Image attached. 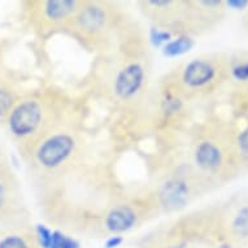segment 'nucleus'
<instances>
[{
  "instance_id": "4be33fe9",
  "label": "nucleus",
  "mask_w": 248,
  "mask_h": 248,
  "mask_svg": "<svg viewBox=\"0 0 248 248\" xmlns=\"http://www.w3.org/2000/svg\"><path fill=\"white\" fill-rule=\"evenodd\" d=\"M228 5L235 9H243L248 5V1L247 0H239V1L238 0H230V1H228Z\"/></svg>"
},
{
  "instance_id": "5701e85b",
  "label": "nucleus",
  "mask_w": 248,
  "mask_h": 248,
  "mask_svg": "<svg viewBox=\"0 0 248 248\" xmlns=\"http://www.w3.org/2000/svg\"><path fill=\"white\" fill-rule=\"evenodd\" d=\"M7 165H5V160H4V152H3V148L0 146V171L4 170Z\"/></svg>"
},
{
  "instance_id": "423d86ee",
  "label": "nucleus",
  "mask_w": 248,
  "mask_h": 248,
  "mask_svg": "<svg viewBox=\"0 0 248 248\" xmlns=\"http://www.w3.org/2000/svg\"><path fill=\"white\" fill-rule=\"evenodd\" d=\"M216 78L217 68L215 64L204 57H196L168 74L164 86L182 98L202 93L215 82Z\"/></svg>"
},
{
  "instance_id": "412c9836",
  "label": "nucleus",
  "mask_w": 248,
  "mask_h": 248,
  "mask_svg": "<svg viewBox=\"0 0 248 248\" xmlns=\"http://www.w3.org/2000/svg\"><path fill=\"white\" fill-rule=\"evenodd\" d=\"M61 248H79V246H78L77 240H74L73 238H69V236H65L62 240Z\"/></svg>"
},
{
  "instance_id": "aec40b11",
  "label": "nucleus",
  "mask_w": 248,
  "mask_h": 248,
  "mask_svg": "<svg viewBox=\"0 0 248 248\" xmlns=\"http://www.w3.org/2000/svg\"><path fill=\"white\" fill-rule=\"evenodd\" d=\"M124 242V239L121 238V235H110L108 239H107V248H116L118 247L120 244Z\"/></svg>"
},
{
  "instance_id": "a211bd4d",
  "label": "nucleus",
  "mask_w": 248,
  "mask_h": 248,
  "mask_svg": "<svg viewBox=\"0 0 248 248\" xmlns=\"http://www.w3.org/2000/svg\"><path fill=\"white\" fill-rule=\"evenodd\" d=\"M236 144H238V148H239L240 154L244 155V156H248V127L244 129L236 138Z\"/></svg>"
},
{
  "instance_id": "6e6552de",
  "label": "nucleus",
  "mask_w": 248,
  "mask_h": 248,
  "mask_svg": "<svg viewBox=\"0 0 248 248\" xmlns=\"http://www.w3.org/2000/svg\"><path fill=\"white\" fill-rule=\"evenodd\" d=\"M142 218L140 207L134 202H118L103 216L100 222V234L108 235H120L121 232H127L135 228Z\"/></svg>"
},
{
  "instance_id": "f8f14e48",
  "label": "nucleus",
  "mask_w": 248,
  "mask_h": 248,
  "mask_svg": "<svg viewBox=\"0 0 248 248\" xmlns=\"http://www.w3.org/2000/svg\"><path fill=\"white\" fill-rule=\"evenodd\" d=\"M17 183L8 167L0 171V215H4L16 202Z\"/></svg>"
},
{
  "instance_id": "7ed1b4c3",
  "label": "nucleus",
  "mask_w": 248,
  "mask_h": 248,
  "mask_svg": "<svg viewBox=\"0 0 248 248\" xmlns=\"http://www.w3.org/2000/svg\"><path fill=\"white\" fill-rule=\"evenodd\" d=\"M34 168L47 178L73 171L81 159L82 138L73 126L64 124L41 138L30 148Z\"/></svg>"
},
{
  "instance_id": "0eeeda50",
  "label": "nucleus",
  "mask_w": 248,
  "mask_h": 248,
  "mask_svg": "<svg viewBox=\"0 0 248 248\" xmlns=\"http://www.w3.org/2000/svg\"><path fill=\"white\" fill-rule=\"evenodd\" d=\"M140 9L155 28L163 29L169 33L185 35L186 28V1L183 0H144L139 1Z\"/></svg>"
},
{
  "instance_id": "f3484780",
  "label": "nucleus",
  "mask_w": 248,
  "mask_h": 248,
  "mask_svg": "<svg viewBox=\"0 0 248 248\" xmlns=\"http://www.w3.org/2000/svg\"><path fill=\"white\" fill-rule=\"evenodd\" d=\"M232 77L238 81H247L248 79V61L239 62L232 69Z\"/></svg>"
},
{
  "instance_id": "dca6fc26",
  "label": "nucleus",
  "mask_w": 248,
  "mask_h": 248,
  "mask_svg": "<svg viewBox=\"0 0 248 248\" xmlns=\"http://www.w3.org/2000/svg\"><path fill=\"white\" fill-rule=\"evenodd\" d=\"M170 38L171 33H169L167 30H163V29L154 28L151 31V39L156 46L161 45V43H168Z\"/></svg>"
},
{
  "instance_id": "2eb2a0df",
  "label": "nucleus",
  "mask_w": 248,
  "mask_h": 248,
  "mask_svg": "<svg viewBox=\"0 0 248 248\" xmlns=\"http://www.w3.org/2000/svg\"><path fill=\"white\" fill-rule=\"evenodd\" d=\"M35 235H37L38 243L41 248H48L51 242H52V232L45 225H38L35 229Z\"/></svg>"
},
{
  "instance_id": "6ab92c4d",
  "label": "nucleus",
  "mask_w": 248,
  "mask_h": 248,
  "mask_svg": "<svg viewBox=\"0 0 248 248\" xmlns=\"http://www.w3.org/2000/svg\"><path fill=\"white\" fill-rule=\"evenodd\" d=\"M64 238H65V235L62 232H52V242H51L48 248H61Z\"/></svg>"
},
{
  "instance_id": "39448f33",
  "label": "nucleus",
  "mask_w": 248,
  "mask_h": 248,
  "mask_svg": "<svg viewBox=\"0 0 248 248\" xmlns=\"http://www.w3.org/2000/svg\"><path fill=\"white\" fill-rule=\"evenodd\" d=\"M28 16L34 30L43 37L65 31L81 0H33L28 1Z\"/></svg>"
},
{
  "instance_id": "9d476101",
  "label": "nucleus",
  "mask_w": 248,
  "mask_h": 248,
  "mask_svg": "<svg viewBox=\"0 0 248 248\" xmlns=\"http://www.w3.org/2000/svg\"><path fill=\"white\" fill-rule=\"evenodd\" d=\"M192 159L194 163L199 169L205 171L217 170L222 165L224 161V154L212 140L203 139L200 142L195 143L192 150Z\"/></svg>"
},
{
  "instance_id": "1a4fd4ad",
  "label": "nucleus",
  "mask_w": 248,
  "mask_h": 248,
  "mask_svg": "<svg viewBox=\"0 0 248 248\" xmlns=\"http://www.w3.org/2000/svg\"><path fill=\"white\" fill-rule=\"evenodd\" d=\"M190 196V182L181 173H175L161 185L157 194V200L160 207H163L165 211H177L188 203Z\"/></svg>"
},
{
  "instance_id": "393cba45",
  "label": "nucleus",
  "mask_w": 248,
  "mask_h": 248,
  "mask_svg": "<svg viewBox=\"0 0 248 248\" xmlns=\"http://www.w3.org/2000/svg\"><path fill=\"white\" fill-rule=\"evenodd\" d=\"M167 248H181V247H177V246H171V247H167Z\"/></svg>"
},
{
  "instance_id": "b1692460",
  "label": "nucleus",
  "mask_w": 248,
  "mask_h": 248,
  "mask_svg": "<svg viewBox=\"0 0 248 248\" xmlns=\"http://www.w3.org/2000/svg\"><path fill=\"white\" fill-rule=\"evenodd\" d=\"M221 248H232V247H230V246H226V244H225V246H221Z\"/></svg>"
},
{
  "instance_id": "ddd939ff",
  "label": "nucleus",
  "mask_w": 248,
  "mask_h": 248,
  "mask_svg": "<svg viewBox=\"0 0 248 248\" xmlns=\"http://www.w3.org/2000/svg\"><path fill=\"white\" fill-rule=\"evenodd\" d=\"M192 46H194V41H192L191 37H188V35H178L173 41H169L167 45L164 46L163 52L165 56L169 57L179 56V55H183V53L190 51L192 48Z\"/></svg>"
},
{
  "instance_id": "f257e3e1",
  "label": "nucleus",
  "mask_w": 248,
  "mask_h": 248,
  "mask_svg": "<svg viewBox=\"0 0 248 248\" xmlns=\"http://www.w3.org/2000/svg\"><path fill=\"white\" fill-rule=\"evenodd\" d=\"M62 114L57 98L42 95L18 99L3 120L13 140L29 151L46 134L66 124Z\"/></svg>"
},
{
  "instance_id": "f03ea898",
  "label": "nucleus",
  "mask_w": 248,
  "mask_h": 248,
  "mask_svg": "<svg viewBox=\"0 0 248 248\" xmlns=\"http://www.w3.org/2000/svg\"><path fill=\"white\" fill-rule=\"evenodd\" d=\"M121 25L120 9L112 1L81 0L66 33L90 49H107Z\"/></svg>"
},
{
  "instance_id": "4468645a",
  "label": "nucleus",
  "mask_w": 248,
  "mask_h": 248,
  "mask_svg": "<svg viewBox=\"0 0 248 248\" xmlns=\"http://www.w3.org/2000/svg\"><path fill=\"white\" fill-rule=\"evenodd\" d=\"M232 229L238 235H248V208L240 209L239 213L235 216V218L232 221Z\"/></svg>"
},
{
  "instance_id": "9b49d317",
  "label": "nucleus",
  "mask_w": 248,
  "mask_h": 248,
  "mask_svg": "<svg viewBox=\"0 0 248 248\" xmlns=\"http://www.w3.org/2000/svg\"><path fill=\"white\" fill-rule=\"evenodd\" d=\"M0 248H41L35 232L24 226H9L0 230Z\"/></svg>"
},
{
  "instance_id": "20e7f679",
  "label": "nucleus",
  "mask_w": 248,
  "mask_h": 248,
  "mask_svg": "<svg viewBox=\"0 0 248 248\" xmlns=\"http://www.w3.org/2000/svg\"><path fill=\"white\" fill-rule=\"evenodd\" d=\"M147 81V57L139 52L127 53L110 73L109 94L116 102H135L146 89Z\"/></svg>"
}]
</instances>
